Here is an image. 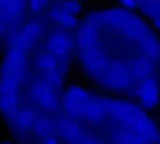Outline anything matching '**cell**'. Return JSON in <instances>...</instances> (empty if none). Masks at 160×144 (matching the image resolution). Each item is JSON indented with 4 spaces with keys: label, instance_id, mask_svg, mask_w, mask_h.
<instances>
[{
    "label": "cell",
    "instance_id": "cell-1",
    "mask_svg": "<svg viewBox=\"0 0 160 144\" xmlns=\"http://www.w3.org/2000/svg\"><path fill=\"white\" fill-rule=\"evenodd\" d=\"M136 11L118 3L89 5L75 33V72L98 91L133 100L145 76L139 60L143 27Z\"/></svg>",
    "mask_w": 160,
    "mask_h": 144
},
{
    "label": "cell",
    "instance_id": "cell-2",
    "mask_svg": "<svg viewBox=\"0 0 160 144\" xmlns=\"http://www.w3.org/2000/svg\"><path fill=\"white\" fill-rule=\"evenodd\" d=\"M12 47V83L17 89L13 121L23 135H32L40 120L61 114L64 92L73 80L75 54L52 38L43 18L33 15L14 31Z\"/></svg>",
    "mask_w": 160,
    "mask_h": 144
},
{
    "label": "cell",
    "instance_id": "cell-3",
    "mask_svg": "<svg viewBox=\"0 0 160 144\" xmlns=\"http://www.w3.org/2000/svg\"><path fill=\"white\" fill-rule=\"evenodd\" d=\"M89 4L83 1H52L48 2L40 16L52 26L75 32Z\"/></svg>",
    "mask_w": 160,
    "mask_h": 144
},
{
    "label": "cell",
    "instance_id": "cell-5",
    "mask_svg": "<svg viewBox=\"0 0 160 144\" xmlns=\"http://www.w3.org/2000/svg\"><path fill=\"white\" fill-rule=\"evenodd\" d=\"M0 144H15L12 141H9V140H5V141H2V142H0Z\"/></svg>",
    "mask_w": 160,
    "mask_h": 144
},
{
    "label": "cell",
    "instance_id": "cell-4",
    "mask_svg": "<svg viewBox=\"0 0 160 144\" xmlns=\"http://www.w3.org/2000/svg\"><path fill=\"white\" fill-rule=\"evenodd\" d=\"M40 144H61V140L58 136L49 135L40 138Z\"/></svg>",
    "mask_w": 160,
    "mask_h": 144
}]
</instances>
